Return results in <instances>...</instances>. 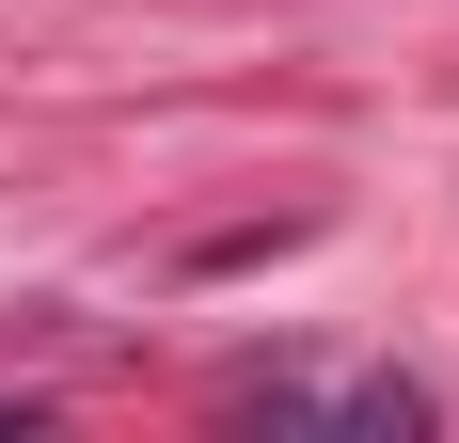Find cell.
Here are the masks:
<instances>
[{"instance_id": "obj_1", "label": "cell", "mask_w": 459, "mask_h": 443, "mask_svg": "<svg viewBox=\"0 0 459 443\" xmlns=\"http://www.w3.org/2000/svg\"><path fill=\"white\" fill-rule=\"evenodd\" d=\"M254 412H285V428H428V380H254Z\"/></svg>"}]
</instances>
